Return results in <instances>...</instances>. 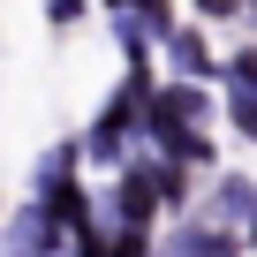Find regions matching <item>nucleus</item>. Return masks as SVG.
<instances>
[{"label": "nucleus", "instance_id": "4", "mask_svg": "<svg viewBox=\"0 0 257 257\" xmlns=\"http://www.w3.org/2000/svg\"><path fill=\"white\" fill-rule=\"evenodd\" d=\"M46 8H53V23H76V16H83V0H46Z\"/></svg>", "mask_w": 257, "mask_h": 257}, {"label": "nucleus", "instance_id": "6", "mask_svg": "<svg viewBox=\"0 0 257 257\" xmlns=\"http://www.w3.org/2000/svg\"><path fill=\"white\" fill-rule=\"evenodd\" d=\"M249 23H257V0H249Z\"/></svg>", "mask_w": 257, "mask_h": 257}, {"label": "nucleus", "instance_id": "1", "mask_svg": "<svg viewBox=\"0 0 257 257\" xmlns=\"http://www.w3.org/2000/svg\"><path fill=\"white\" fill-rule=\"evenodd\" d=\"M212 227H227V234H242V227H257V182L249 174H219L212 182Z\"/></svg>", "mask_w": 257, "mask_h": 257}, {"label": "nucleus", "instance_id": "5", "mask_svg": "<svg viewBox=\"0 0 257 257\" xmlns=\"http://www.w3.org/2000/svg\"><path fill=\"white\" fill-rule=\"evenodd\" d=\"M98 8H113V16H128V8H137V0H98Z\"/></svg>", "mask_w": 257, "mask_h": 257}, {"label": "nucleus", "instance_id": "2", "mask_svg": "<svg viewBox=\"0 0 257 257\" xmlns=\"http://www.w3.org/2000/svg\"><path fill=\"white\" fill-rule=\"evenodd\" d=\"M167 61H174V83H219V68L204 53V31H189V23L167 38Z\"/></svg>", "mask_w": 257, "mask_h": 257}, {"label": "nucleus", "instance_id": "3", "mask_svg": "<svg viewBox=\"0 0 257 257\" xmlns=\"http://www.w3.org/2000/svg\"><path fill=\"white\" fill-rule=\"evenodd\" d=\"M197 16L219 23V16H249V0H197Z\"/></svg>", "mask_w": 257, "mask_h": 257}]
</instances>
